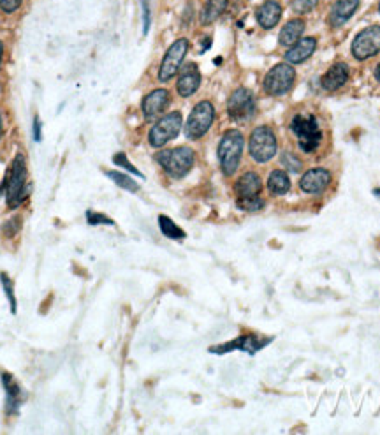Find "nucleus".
Returning a JSON list of instances; mask_svg holds the SVG:
<instances>
[{"mask_svg":"<svg viewBox=\"0 0 380 435\" xmlns=\"http://www.w3.org/2000/svg\"><path fill=\"white\" fill-rule=\"evenodd\" d=\"M27 187V160L23 154L15 157L9 169V176L6 178V199L9 208H18L27 199L30 187Z\"/></svg>","mask_w":380,"mask_h":435,"instance_id":"nucleus-1","label":"nucleus"},{"mask_svg":"<svg viewBox=\"0 0 380 435\" xmlns=\"http://www.w3.org/2000/svg\"><path fill=\"white\" fill-rule=\"evenodd\" d=\"M155 159L167 175L173 176V178H183L192 169V166H194L196 154L192 148L178 147L159 152L155 156Z\"/></svg>","mask_w":380,"mask_h":435,"instance_id":"nucleus-2","label":"nucleus"},{"mask_svg":"<svg viewBox=\"0 0 380 435\" xmlns=\"http://www.w3.org/2000/svg\"><path fill=\"white\" fill-rule=\"evenodd\" d=\"M243 134L236 129H231L222 136L220 145H218V160H220V167L224 175L231 176L236 173L238 166H240L241 154H243Z\"/></svg>","mask_w":380,"mask_h":435,"instance_id":"nucleus-3","label":"nucleus"},{"mask_svg":"<svg viewBox=\"0 0 380 435\" xmlns=\"http://www.w3.org/2000/svg\"><path fill=\"white\" fill-rule=\"evenodd\" d=\"M291 131L303 152H314L322 141V131L314 115H296L291 122Z\"/></svg>","mask_w":380,"mask_h":435,"instance_id":"nucleus-4","label":"nucleus"},{"mask_svg":"<svg viewBox=\"0 0 380 435\" xmlns=\"http://www.w3.org/2000/svg\"><path fill=\"white\" fill-rule=\"evenodd\" d=\"M276 136L268 125L256 127L250 134L249 150L256 163H268L276 156Z\"/></svg>","mask_w":380,"mask_h":435,"instance_id":"nucleus-5","label":"nucleus"},{"mask_svg":"<svg viewBox=\"0 0 380 435\" xmlns=\"http://www.w3.org/2000/svg\"><path fill=\"white\" fill-rule=\"evenodd\" d=\"M215 120V108L210 101H202L194 106L185 125V136L189 140H199L210 131Z\"/></svg>","mask_w":380,"mask_h":435,"instance_id":"nucleus-6","label":"nucleus"},{"mask_svg":"<svg viewBox=\"0 0 380 435\" xmlns=\"http://www.w3.org/2000/svg\"><path fill=\"white\" fill-rule=\"evenodd\" d=\"M183 117L180 111L167 113L166 117L160 118L153 127H151L150 134H148V141L153 148H160L167 143V141L175 140L182 131Z\"/></svg>","mask_w":380,"mask_h":435,"instance_id":"nucleus-7","label":"nucleus"},{"mask_svg":"<svg viewBox=\"0 0 380 435\" xmlns=\"http://www.w3.org/2000/svg\"><path fill=\"white\" fill-rule=\"evenodd\" d=\"M296 80V71L292 69L289 64H278V66L273 67L266 76H264L263 89L264 92L269 93V95H283L292 89Z\"/></svg>","mask_w":380,"mask_h":435,"instance_id":"nucleus-8","label":"nucleus"},{"mask_svg":"<svg viewBox=\"0 0 380 435\" xmlns=\"http://www.w3.org/2000/svg\"><path fill=\"white\" fill-rule=\"evenodd\" d=\"M227 113L236 122H247L256 115V99L249 89H236L227 101Z\"/></svg>","mask_w":380,"mask_h":435,"instance_id":"nucleus-9","label":"nucleus"},{"mask_svg":"<svg viewBox=\"0 0 380 435\" xmlns=\"http://www.w3.org/2000/svg\"><path fill=\"white\" fill-rule=\"evenodd\" d=\"M187 51H189V41L187 39H178L171 44L169 50L164 55L162 64H160L159 69V80L160 82H169L171 78H175L176 73L180 71L183 59H185Z\"/></svg>","mask_w":380,"mask_h":435,"instance_id":"nucleus-10","label":"nucleus"},{"mask_svg":"<svg viewBox=\"0 0 380 435\" xmlns=\"http://www.w3.org/2000/svg\"><path fill=\"white\" fill-rule=\"evenodd\" d=\"M377 53H380V27L373 25L356 35L352 43V55L357 60H366L375 57Z\"/></svg>","mask_w":380,"mask_h":435,"instance_id":"nucleus-11","label":"nucleus"},{"mask_svg":"<svg viewBox=\"0 0 380 435\" xmlns=\"http://www.w3.org/2000/svg\"><path fill=\"white\" fill-rule=\"evenodd\" d=\"M269 342H272V338H264L263 340V338L256 337V335H243V337L236 338V340H233V342H229V344H222V346L210 347V353L225 354L233 349H240L249 354H256L257 351L263 349V347Z\"/></svg>","mask_w":380,"mask_h":435,"instance_id":"nucleus-12","label":"nucleus"},{"mask_svg":"<svg viewBox=\"0 0 380 435\" xmlns=\"http://www.w3.org/2000/svg\"><path fill=\"white\" fill-rule=\"evenodd\" d=\"M331 182V173L326 167H314L308 169L305 175L299 180V187L303 192L307 194H321L322 191H326V187Z\"/></svg>","mask_w":380,"mask_h":435,"instance_id":"nucleus-13","label":"nucleus"},{"mask_svg":"<svg viewBox=\"0 0 380 435\" xmlns=\"http://www.w3.org/2000/svg\"><path fill=\"white\" fill-rule=\"evenodd\" d=\"M169 102H171V95L166 89H157V90H153V92H150L146 98L143 99V104H141V108H143V113H144V118H146V120H153V118H157L160 113L169 106Z\"/></svg>","mask_w":380,"mask_h":435,"instance_id":"nucleus-14","label":"nucleus"},{"mask_svg":"<svg viewBox=\"0 0 380 435\" xmlns=\"http://www.w3.org/2000/svg\"><path fill=\"white\" fill-rule=\"evenodd\" d=\"M199 85H201V74H199L198 66L194 62L187 64L180 73L178 83H176V90L182 98H190L192 93L198 92Z\"/></svg>","mask_w":380,"mask_h":435,"instance_id":"nucleus-15","label":"nucleus"},{"mask_svg":"<svg viewBox=\"0 0 380 435\" xmlns=\"http://www.w3.org/2000/svg\"><path fill=\"white\" fill-rule=\"evenodd\" d=\"M347 80H349V67H347V64L338 62L322 76L321 86L324 90H327V92H334L340 86L345 85Z\"/></svg>","mask_w":380,"mask_h":435,"instance_id":"nucleus-16","label":"nucleus"},{"mask_svg":"<svg viewBox=\"0 0 380 435\" xmlns=\"http://www.w3.org/2000/svg\"><path fill=\"white\" fill-rule=\"evenodd\" d=\"M256 18L263 28H273L282 18V6L275 0H266L256 11Z\"/></svg>","mask_w":380,"mask_h":435,"instance_id":"nucleus-17","label":"nucleus"},{"mask_svg":"<svg viewBox=\"0 0 380 435\" xmlns=\"http://www.w3.org/2000/svg\"><path fill=\"white\" fill-rule=\"evenodd\" d=\"M317 46V39L315 37H305V39H299L298 43L292 44L291 50L285 53V60L289 64H303L305 60H308L312 57V53L315 51Z\"/></svg>","mask_w":380,"mask_h":435,"instance_id":"nucleus-18","label":"nucleus"},{"mask_svg":"<svg viewBox=\"0 0 380 435\" xmlns=\"http://www.w3.org/2000/svg\"><path fill=\"white\" fill-rule=\"evenodd\" d=\"M260 189H263V182L257 173L249 172L241 175L238 178L236 185H234V192L238 198H252V196H259Z\"/></svg>","mask_w":380,"mask_h":435,"instance_id":"nucleus-19","label":"nucleus"},{"mask_svg":"<svg viewBox=\"0 0 380 435\" xmlns=\"http://www.w3.org/2000/svg\"><path fill=\"white\" fill-rule=\"evenodd\" d=\"M357 8H359V0H336L330 15L331 27H340L349 21Z\"/></svg>","mask_w":380,"mask_h":435,"instance_id":"nucleus-20","label":"nucleus"},{"mask_svg":"<svg viewBox=\"0 0 380 435\" xmlns=\"http://www.w3.org/2000/svg\"><path fill=\"white\" fill-rule=\"evenodd\" d=\"M2 385H4L6 395H8V404H6V409H8V412H18V407H20L21 402H23V398H25L20 385H18L15 377L8 372L2 373Z\"/></svg>","mask_w":380,"mask_h":435,"instance_id":"nucleus-21","label":"nucleus"},{"mask_svg":"<svg viewBox=\"0 0 380 435\" xmlns=\"http://www.w3.org/2000/svg\"><path fill=\"white\" fill-rule=\"evenodd\" d=\"M303 32H305V21L298 20V18L287 21L280 32V44L282 46H292V44L298 43Z\"/></svg>","mask_w":380,"mask_h":435,"instance_id":"nucleus-22","label":"nucleus"},{"mask_svg":"<svg viewBox=\"0 0 380 435\" xmlns=\"http://www.w3.org/2000/svg\"><path fill=\"white\" fill-rule=\"evenodd\" d=\"M227 4H229V0H206L205 9L201 12V24L210 25L217 21L224 15Z\"/></svg>","mask_w":380,"mask_h":435,"instance_id":"nucleus-23","label":"nucleus"},{"mask_svg":"<svg viewBox=\"0 0 380 435\" xmlns=\"http://www.w3.org/2000/svg\"><path fill=\"white\" fill-rule=\"evenodd\" d=\"M268 189L275 196L285 194L291 189V180H289L287 173L282 172V169H275L268 178Z\"/></svg>","mask_w":380,"mask_h":435,"instance_id":"nucleus-24","label":"nucleus"},{"mask_svg":"<svg viewBox=\"0 0 380 435\" xmlns=\"http://www.w3.org/2000/svg\"><path fill=\"white\" fill-rule=\"evenodd\" d=\"M159 225H160V231H162L164 237L171 238V240H183V238H185V231L180 230L178 225L171 221L169 217H166V215H160Z\"/></svg>","mask_w":380,"mask_h":435,"instance_id":"nucleus-25","label":"nucleus"},{"mask_svg":"<svg viewBox=\"0 0 380 435\" xmlns=\"http://www.w3.org/2000/svg\"><path fill=\"white\" fill-rule=\"evenodd\" d=\"M106 175L109 176V178L113 180V182L117 183L118 187H122V189H125V191L129 192H137L140 191V185H137L136 182L132 178H129L127 175H124V173L120 172H108Z\"/></svg>","mask_w":380,"mask_h":435,"instance_id":"nucleus-26","label":"nucleus"},{"mask_svg":"<svg viewBox=\"0 0 380 435\" xmlns=\"http://www.w3.org/2000/svg\"><path fill=\"white\" fill-rule=\"evenodd\" d=\"M238 208L243 212H259L264 208V201L259 196H252V198H240L238 199Z\"/></svg>","mask_w":380,"mask_h":435,"instance_id":"nucleus-27","label":"nucleus"},{"mask_svg":"<svg viewBox=\"0 0 380 435\" xmlns=\"http://www.w3.org/2000/svg\"><path fill=\"white\" fill-rule=\"evenodd\" d=\"M0 280H2V288H4L6 296L9 299V307H11L12 314H16V296H15V286H12V280L9 279L8 273H0Z\"/></svg>","mask_w":380,"mask_h":435,"instance_id":"nucleus-28","label":"nucleus"},{"mask_svg":"<svg viewBox=\"0 0 380 435\" xmlns=\"http://www.w3.org/2000/svg\"><path fill=\"white\" fill-rule=\"evenodd\" d=\"M20 230H21V219L20 217H12L2 224V234H4L6 238H12Z\"/></svg>","mask_w":380,"mask_h":435,"instance_id":"nucleus-29","label":"nucleus"},{"mask_svg":"<svg viewBox=\"0 0 380 435\" xmlns=\"http://www.w3.org/2000/svg\"><path fill=\"white\" fill-rule=\"evenodd\" d=\"M317 6V0H292V9L298 15H307V12L314 11Z\"/></svg>","mask_w":380,"mask_h":435,"instance_id":"nucleus-30","label":"nucleus"},{"mask_svg":"<svg viewBox=\"0 0 380 435\" xmlns=\"http://www.w3.org/2000/svg\"><path fill=\"white\" fill-rule=\"evenodd\" d=\"M282 164L287 167V169H291V172H296V173H298L303 166L301 160H299L294 154H289V152L282 154Z\"/></svg>","mask_w":380,"mask_h":435,"instance_id":"nucleus-31","label":"nucleus"},{"mask_svg":"<svg viewBox=\"0 0 380 435\" xmlns=\"http://www.w3.org/2000/svg\"><path fill=\"white\" fill-rule=\"evenodd\" d=\"M113 163L117 164V166H120V167H125V169H129V172L132 173V175H137V176H143L141 175L140 172H137L136 167L132 166L131 163H129V159H127V156H125V154H117V156L113 157Z\"/></svg>","mask_w":380,"mask_h":435,"instance_id":"nucleus-32","label":"nucleus"},{"mask_svg":"<svg viewBox=\"0 0 380 435\" xmlns=\"http://www.w3.org/2000/svg\"><path fill=\"white\" fill-rule=\"evenodd\" d=\"M86 221H88L90 225H99V224H113V221L106 215L97 214V212L88 210L86 212Z\"/></svg>","mask_w":380,"mask_h":435,"instance_id":"nucleus-33","label":"nucleus"},{"mask_svg":"<svg viewBox=\"0 0 380 435\" xmlns=\"http://www.w3.org/2000/svg\"><path fill=\"white\" fill-rule=\"evenodd\" d=\"M23 0H0V9L4 12H15Z\"/></svg>","mask_w":380,"mask_h":435,"instance_id":"nucleus-34","label":"nucleus"},{"mask_svg":"<svg viewBox=\"0 0 380 435\" xmlns=\"http://www.w3.org/2000/svg\"><path fill=\"white\" fill-rule=\"evenodd\" d=\"M143 16H144L143 32L146 34L148 28H150V8H148V0H143Z\"/></svg>","mask_w":380,"mask_h":435,"instance_id":"nucleus-35","label":"nucleus"},{"mask_svg":"<svg viewBox=\"0 0 380 435\" xmlns=\"http://www.w3.org/2000/svg\"><path fill=\"white\" fill-rule=\"evenodd\" d=\"M34 140L39 143L43 140V134H41V120L37 117L34 118Z\"/></svg>","mask_w":380,"mask_h":435,"instance_id":"nucleus-36","label":"nucleus"},{"mask_svg":"<svg viewBox=\"0 0 380 435\" xmlns=\"http://www.w3.org/2000/svg\"><path fill=\"white\" fill-rule=\"evenodd\" d=\"M375 78L379 80V83H380V64L379 66H377V71H375Z\"/></svg>","mask_w":380,"mask_h":435,"instance_id":"nucleus-37","label":"nucleus"},{"mask_svg":"<svg viewBox=\"0 0 380 435\" xmlns=\"http://www.w3.org/2000/svg\"><path fill=\"white\" fill-rule=\"evenodd\" d=\"M2 132H4V127H2V115H0V138H2Z\"/></svg>","mask_w":380,"mask_h":435,"instance_id":"nucleus-38","label":"nucleus"},{"mask_svg":"<svg viewBox=\"0 0 380 435\" xmlns=\"http://www.w3.org/2000/svg\"><path fill=\"white\" fill-rule=\"evenodd\" d=\"M2 53H4V48H2V43H0V64H2Z\"/></svg>","mask_w":380,"mask_h":435,"instance_id":"nucleus-39","label":"nucleus"},{"mask_svg":"<svg viewBox=\"0 0 380 435\" xmlns=\"http://www.w3.org/2000/svg\"><path fill=\"white\" fill-rule=\"evenodd\" d=\"M375 194L379 196V198H380V189H375Z\"/></svg>","mask_w":380,"mask_h":435,"instance_id":"nucleus-40","label":"nucleus"},{"mask_svg":"<svg viewBox=\"0 0 380 435\" xmlns=\"http://www.w3.org/2000/svg\"><path fill=\"white\" fill-rule=\"evenodd\" d=\"M379 11H380V4H379Z\"/></svg>","mask_w":380,"mask_h":435,"instance_id":"nucleus-41","label":"nucleus"}]
</instances>
